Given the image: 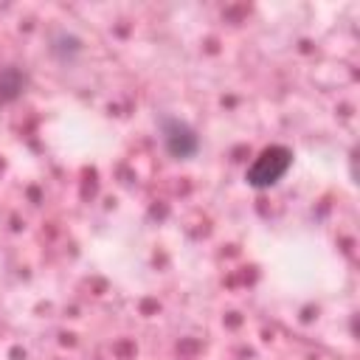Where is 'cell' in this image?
<instances>
[{
  "instance_id": "3",
  "label": "cell",
  "mask_w": 360,
  "mask_h": 360,
  "mask_svg": "<svg viewBox=\"0 0 360 360\" xmlns=\"http://www.w3.org/2000/svg\"><path fill=\"white\" fill-rule=\"evenodd\" d=\"M20 87H22V76H20L17 70H6V73L0 76V101L14 98V96L20 93Z\"/></svg>"
},
{
  "instance_id": "1",
  "label": "cell",
  "mask_w": 360,
  "mask_h": 360,
  "mask_svg": "<svg viewBox=\"0 0 360 360\" xmlns=\"http://www.w3.org/2000/svg\"><path fill=\"white\" fill-rule=\"evenodd\" d=\"M292 166V152L287 146H267L259 152V158L250 163L248 169V183L256 188H267L273 183H278L287 169Z\"/></svg>"
},
{
  "instance_id": "2",
  "label": "cell",
  "mask_w": 360,
  "mask_h": 360,
  "mask_svg": "<svg viewBox=\"0 0 360 360\" xmlns=\"http://www.w3.org/2000/svg\"><path fill=\"white\" fill-rule=\"evenodd\" d=\"M163 143L174 158H191L200 149L197 135L180 121H166L163 124Z\"/></svg>"
}]
</instances>
